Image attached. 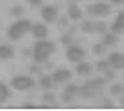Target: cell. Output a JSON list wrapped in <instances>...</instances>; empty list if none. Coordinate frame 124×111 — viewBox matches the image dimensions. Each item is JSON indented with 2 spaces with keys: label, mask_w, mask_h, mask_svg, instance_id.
Here are the masks:
<instances>
[{
  "label": "cell",
  "mask_w": 124,
  "mask_h": 111,
  "mask_svg": "<svg viewBox=\"0 0 124 111\" xmlns=\"http://www.w3.org/2000/svg\"><path fill=\"white\" fill-rule=\"evenodd\" d=\"M61 43L65 46H69V44H72V37L70 35H61Z\"/></svg>",
  "instance_id": "27"
},
{
  "label": "cell",
  "mask_w": 124,
  "mask_h": 111,
  "mask_svg": "<svg viewBox=\"0 0 124 111\" xmlns=\"http://www.w3.org/2000/svg\"><path fill=\"white\" fill-rule=\"evenodd\" d=\"M106 50H108V46H106L104 43H96V44H93V54H94V56H102Z\"/></svg>",
  "instance_id": "21"
},
{
  "label": "cell",
  "mask_w": 124,
  "mask_h": 111,
  "mask_svg": "<svg viewBox=\"0 0 124 111\" xmlns=\"http://www.w3.org/2000/svg\"><path fill=\"white\" fill-rule=\"evenodd\" d=\"M28 4H30L31 7H41V6H43V0H28Z\"/></svg>",
  "instance_id": "29"
},
{
  "label": "cell",
  "mask_w": 124,
  "mask_h": 111,
  "mask_svg": "<svg viewBox=\"0 0 124 111\" xmlns=\"http://www.w3.org/2000/svg\"><path fill=\"white\" fill-rule=\"evenodd\" d=\"M109 30H111V32H115L117 35H120V33L124 32V11H120L119 15L115 17V21L111 22Z\"/></svg>",
  "instance_id": "13"
},
{
  "label": "cell",
  "mask_w": 124,
  "mask_h": 111,
  "mask_svg": "<svg viewBox=\"0 0 124 111\" xmlns=\"http://www.w3.org/2000/svg\"><path fill=\"white\" fill-rule=\"evenodd\" d=\"M82 15H83L82 7H80L76 2H70V6L67 7V17L70 21H82Z\"/></svg>",
  "instance_id": "11"
},
{
  "label": "cell",
  "mask_w": 124,
  "mask_h": 111,
  "mask_svg": "<svg viewBox=\"0 0 124 111\" xmlns=\"http://www.w3.org/2000/svg\"><path fill=\"white\" fill-rule=\"evenodd\" d=\"M41 19H43V22H46V24L56 22L57 21V6H52V4L41 6Z\"/></svg>",
  "instance_id": "6"
},
{
  "label": "cell",
  "mask_w": 124,
  "mask_h": 111,
  "mask_svg": "<svg viewBox=\"0 0 124 111\" xmlns=\"http://www.w3.org/2000/svg\"><path fill=\"white\" fill-rule=\"evenodd\" d=\"M13 58H15V48L8 43H0V59L8 61V59H13Z\"/></svg>",
  "instance_id": "12"
},
{
  "label": "cell",
  "mask_w": 124,
  "mask_h": 111,
  "mask_svg": "<svg viewBox=\"0 0 124 111\" xmlns=\"http://www.w3.org/2000/svg\"><path fill=\"white\" fill-rule=\"evenodd\" d=\"M65 56H67V61H70V63H80L85 58V50L80 44H69Z\"/></svg>",
  "instance_id": "5"
},
{
  "label": "cell",
  "mask_w": 124,
  "mask_h": 111,
  "mask_svg": "<svg viewBox=\"0 0 124 111\" xmlns=\"http://www.w3.org/2000/svg\"><path fill=\"white\" fill-rule=\"evenodd\" d=\"M106 59H108V63H109V67H111V69H115V70L124 69V54H120V52H111Z\"/></svg>",
  "instance_id": "7"
},
{
  "label": "cell",
  "mask_w": 124,
  "mask_h": 111,
  "mask_svg": "<svg viewBox=\"0 0 124 111\" xmlns=\"http://www.w3.org/2000/svg\"><path fill=\"white\" fill-rule=\"evenodd\" d=\"M106 32H108V24H106V22H96V32L94 33H102L104 35Z\"/></svg>",
  "instance_id": "26"
},
{
  "label": "cell",
  "mask_w": 124,
  "mask_h": 111,
  "mask_svg": "<svg viewBox=\"0 0 124 111\" xmlns=\"http://www.w3.org/2000/svg\"><path fill=\"white\" fill-rule=\"evenodd\" d=\"M78 87L76 83H69L65 89H63V93H61V98H63V102H72L74 100V96L78 95Z\"/></svg>",
  "instance_id": "10"
},
{
  "label": "cell",
  "mask_w": 124,
  "mask_h": 111,
  "mask_svg": "<svg viewBox=\"0 0 124 111\" xmlns=\"http://www.w3.org/2000/svg\"><path fill=\"white\" fill-rule=\"evenodd\" d=\"M109 69V63L108 59H100V61H96V70H100V72H104V70Z\"/></svg>",
  "instance_id": "24"
},
{
  "label": "cell",
  "mask_w": 124,
  "mask_h": 111,
  "mask_svg": "<svg viewBox=\"0 0 124 111\" xmlns=\"http://www.w3.org/2000/svg\"><path fill=\"white\" fill-rule=\"evenodd\" d=\"M78 95L82 96V98H93V96L96 95V91H94L93 87H89V85L85 83V85H82V87L78 89Z\"/></svg>",
  "instance_id": "16"
},
{
  "label": "cell",
  "mask_w": 124,
  "mask_h": 111,
  "mask_svg": "<svg viewBox=\"0 0 124 111\" xmlns=\"http://www.w3.org/2000/svg\"><path fill=\"white\" fill-rule=\"evenodd\" d=\"M104 74H106V80H113L115 78V69L111 70V67H109L108 70H104Z\"/></svg>",
  "instance_id": "28"
},
{
  "label": "cell",
  "mask_w": 124,
  "mask_h": 111,
  "mask_svg": "<svg viewBox=\"0 0 124 111\" xmlns=\"http://www.w3.org/2000/svg\"><path fill=\"white\" fill-rule=\"evenodd\" d=\"M30 32L35 39H46L48 37V26H46V22H35V24H31Z\"/></svg>",
  "instance_id": "8"
},
{
  "label": "cell",
  "mask_w": 124,
  "mask_h": 111,
  "mask_svg": "<svg viewBox=\"0 0 124 111\" xmlns=\"http://www.w3.org/2000/svg\"><path fill=\"white\" fill-rule=\"evenodd\" d=\"M30 30H31V22L28 21V19H22L21 17V19H17L11 26H8L6 35H8V39H11V41H19V39H22Z\"/></svg>",
  "instance_id": "2"
},
{
  "label": "cell",
  "mask_w": 124,
  "mask_h": 111,
  "mask_svg": "<svg viewBox=\"0 0 124 111\" xmlns=\"http://www.w3.org/2000/svg\"><path fill=\"white\" fill-rule=\"evenodd\" d=\"M122 106H124V102H122Z\"/></svg>",
  "instance_id": "34"
},
{
  "label": "cell",
  "mask_w": 124,
  "mask_h": 111,
  "mask_svg": "<svg viewBox=\"0 0 124 111\" xmlns=\"http://www.w3.org/2000/svg\"><path fill=\"white\" fill-rule=\"evenodd\" d=\"M70 2H80V0H70Z\"/></svg>",
  "instance_id": "33"
},
{
  "label": "cell",
  "mask_w": 124,
  "mask_h": 111,
  "mask_svg": "<svg viewBox=\"0 0 124 111\" xmlns=\"http://www.w3.org/2000/svg\"><path fill=\"white\" fill-rule=\"evenodd\" d=\"M109 93L113 96H117V95H120V93H124V87L120 83H113V85H109Z\"/></svg>",
  "instance_id": "22"
},
{
  "label": "cell",
  "mask_w": 124,
  "mask_h": 111,
  "mask_svg": "<svg viewBox=\"0 0 124 111\" xmlns=\"http://www.w3.org/2000/svg\"><path fill=\"white\" fill-rule=\"evenodd\" d=\"M43 100L46 102V104H54L56 96H54V93H50V91H45V95H43Z\"/></svg>",
  "instance_id": "25"
},
{
  "label": "cell",
  "mask_w": 124,
  "mask_h": 111,
  "mask_svg": "<svg viewBox=\"0 0 124 111\" xmlns=\"http://www.w3.org/2000/svg\"><path fill=\"white\" fill-rule=\"evenodd\" d=\"M59 24H61V26H65V24H67V17H63V19H59Z\"/></svg>",
  "instance_id": "31"
},
{
  "label": "cell",
  "mask_w": 124,
  "mask_h": 111,
  "mask_svg": "<svg viewBox=\"0 0 124 111\" xmlns=\"http://www.w3.org/2000/svg\"><path fill=\"white\" fill-rule=\"evenodd\" d=\"M93 72V65L87 63V61H80L76 63V74L78 76H89V74Z\"/></svg>",
  "instance_id": "14"
},
{
  "label": "cell",
  "mask_w": 124,
  "mask_h": 111,
  "mask_svg": "<svg viewBox=\"0 0 124 111\" xmlns=\"http://www.w3.org/2000/svg\"><path fill=\"white\" fill-rule=\"evenodd\" d=\"M9 89H8V85L4 83V81H0V102H4V100H8L9 98Z\"/></svg>",
  "instance_id": "20"
},
{
  "label": "cell",
  "mask_w": 124,
  "mask_h": 111,
  "mask_svg": "<svg viewBox=\"0 0 124 111\" xmlns=\"http://www.w3.org/2000/svg\"><path fill=\"white\" fill-rule=\"evenodd\" d=\"M117 37H119V35H117L115 32L108 30V32H106V33L102 35V43L106 44V46H115V44L119 43V39H117Z\"/></svg>",
  "instance_id": "15"
},
{
  "label": "cell",
  "mask_w": 124,
  "mask_h": 111,
  "mask_svg": "<svg viewBox=\"0 0 124 111\" xmlns=\"http://www.w3.org/2000/svg\"><path fill=\"white\" fill-rule=\"evenodd\" d=\"M52 78H54V81L56 83H67L69 80L72 78V72L69 69H57V70H54V74H52Z\"/></svg>",
  "instance_id": "9"
},
{
  "label": "cell",
  "mask_w": 124,
  "mask_h": 111,
  "mask_svg": "<svg viewBox=\"0 0 124 111\" xmlns=\"http://www.w3.org/2000/svg\"><path fill=\"white\" fill-rule=\"evenodd\" d=\"M33 85H35V80L31 78V76L17 74V76H13V78H11V87H13L15 91H21V93L33 89Z\"/></svg>",
  "instance_id": "3"
},
{
  "label": "cell",
  "mask_w": 124,
  "mask_h": 111,
  "mask_svg": "<svg viewBox=\"0 0 124 111\" xmlns=\"http://www.w3.org/2000/svg\"><path fill=\"white\" fill-rule=\"evenodd\" d=\"M31 72H33V74H37V72H39V67H37V65H31Z\"/></svg>",
  "instance_id": "30"
},
{
  "label": "cell",
  "mask_w": 124,
  "mask_h": 111,
  "mask_svg": "<svg viewBox=\"0 0 124 111\" xmlns=\"http://www.w3.org/2000/svg\"><path fill=\"white\" fill-rule=\"evenodd\" d=\"M9 13H11L13 17H17V19H21V17H22V13H24V7H22V6H13Z\"/></svg>",
  "instance_id": "23"
},
{
  "label": "cell",
  "mask_w": 124,
  "mask_h": 111,
  "mask_svg": "<svg viewBox=\"0 0 124 111\" xmlns=\"http://www.w3.org/2000/svg\"><path fill=\"white\" fill-rule=\"evenodd\" d=\"M56 52V44L52 41H46V39H37V43L33 44V50H31V58L37 65L39 63H46L48 58Z\"/></svg>",
  "instance_id": "1"
},
{
  "label": "cell",
  "mask_w": 124,
  "mask_h": 111,
  "mask_svg": "<svg viewBox=\"0 0 124 111\" xmlns=\"http://www.w3.org/2000/svg\"><path fill=\"white\" fill-rule=\"evenodd\" d=\"M82 32L83 33H94L96 32V22L94 21H82Z\"/></svg>",
  "instance_id": "18"
},
{
  "label": "cell",
  "mask_w": 124,
  "mask_h": 111,
  "mask_svg": "<svg viewBox=\"0 0 124 111\" xmlns=\"http://www.w3.org/2000/svg\"><path fill=\"white\" fill-rule=\"evenodd\" d=\"M111 4H117V6H119V4H124V0H111Z\"/></svg>",
  "instance_id": "32"
},
{
  "label": "cell",
  "mask_w": 124,
  "mask_h": 111,
  "mask_svg": "<svg viewBox=\"0 0 124 111\" xmlns=\"http://www.w3.org/2000/svg\"><path fill=\"white\" fill-rule=\"evenodd\" d=\"M104 83H106V78H93V80H89L87 85L89 87H93L94 91H100L104 87Z\"/></svg>",
  "instance_id": "19"
},
{
  "label": "cell",
  "mask_w": 124,
  "mask_h": 111,
  "mask_svg": "<svg viewBox=\"0 0 124 111\" xmlns=\"http://www.w3.org/2000/svg\"><path fill=\"white\" fill-rule=\"evenodd\" d=\"M91 17H96V19H104V17H108L111 13V6L108 2H94V4L87 6V9H85Z\"/></svg>",
  "instance_id": "4"
},
{
  "label": "cell",
  "mask_w": 124,
  "mask_h": 111,
  "mask_svg": "<svg viewBox=\"0 0 124 111\" xmlns=\"http://www.w3.org/2000/svg\"><path fill=\"white\" fill-rule=\"evenodd\" d=\"M39 85H41L45 91H50L54 85H56V81H54V78L52 76H41V80H39Z\"/></svg>",
  "instance_id": "17"
}]
</instances>
